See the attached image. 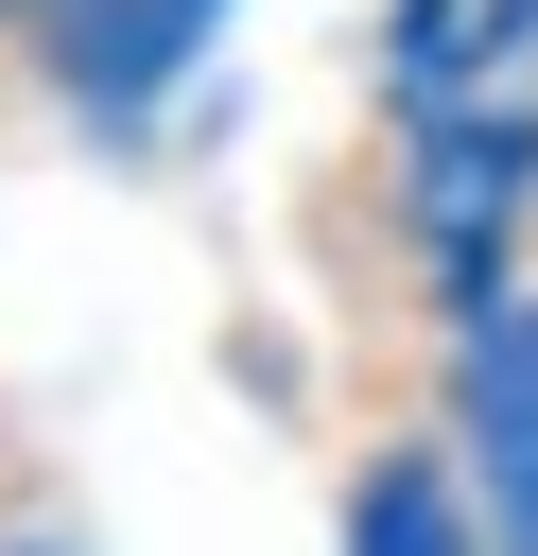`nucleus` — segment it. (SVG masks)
<instances>
[{
    "label": "nucleus",
    "instance_id": "f257e3e1",
    "mask_svg": "<svg viewBox=\"0 0 538 556\" xmlns=\"http://www.w3.org/2000/svg\"><path fill=\"white\" fill-rule=\"evenodd\" d=\"M521 191H538V122H521V104L417 139V226H434L451 313H503V226H521Z\"/></svg>",
    "mask_w": 538,
    "mask_h": 556
},
{
    "label": "nucleus",
    "instance_id": "39448f33",
    "mask_svg": "<svg viewBox=\"0 0 538 556\" xmlns=\"http://www.w3.org/2000/svg\"><path fill=\"white\" fill-rule=\"evenodd\" d=\"M17 556H69V539H17Z\"/></svg>",
    "mask_w": 538,
    "mask_h": 556
},
{
    "label": "nucleus",
    "instance_id": "f03ea898",
    "mask_svg": "<svg viewBox=\"0 0 538 556\" xmlns=\"http://www.w3.org/2000/svg\"><path fill=\"white\" fill-rule=\"evenodd\" d=\"M469 452H486V486H503V556H538V295H503V313H469Z\"/></svg>",
    "mask_w": 538,
    "mask_h": 556
},
{
    "label": "nucleus",
    "instance_id": "20e7f679",
    "mask_svg": "<svg viewBox=\"0 0 538 556\" xmlns=\"http://www.w3.org/2000/svg\"><path fill=\"white\" fill-rule=\"evenodd\" d=\"M347 556H469V504H451V469H434V452L364 469V504H347Z\"/></svg>",
    "mask_w": 538,
    "mask_h": 556
},
{
    "label": "nucleus",
    "instance_id": "7ed1b4c3",
    "mask_svg": "<svg viewBox=\"0 0 538 556\" xmlns=\"http://www.w3.org/2000/svg\"><path fill=\"white\" fill-rule=\"evenodd\" d=\"M208 35H226V0H52V70L87 104H156Z\"/></svg>",
    "mask_w": 538,
    "mask_h": 556
}]
</instances>
